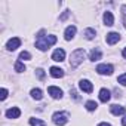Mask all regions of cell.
Segmentation results:
<instances>
[{
  "label": "cell",
  "instance_id": "6da1fadb",
  "mask_svg": "<svg viewBox=\"0 0 126 126\" xmlns=\"http://www.w3.org/2000/svg\"><path fill=\"white\" fill-rule=\"evenodd\" d=\"M83 59H85V49H76L70 55V67L71 68H77L83 62Z\"/></svg>",
  "mask_w": 126,
  "mask_h": 126
},
{
  "label": "cell",
  "instance_id": "7a4b0ae2",
  "mask_svg": "<svg viewBox=\"0 0 126 126\" xmlns=\"http://www.w3.org/2000/svg\"><path fill=\"white\" fill-rule=\"evenodd\" d=\"M56 43V36H47V37H39L36 42V47H39L40 50H47L52 45Z\"/></svg>",
  "mask_w": 126,
  "mask_h": 126
},
{
  "label": "cell",
  "instance_id": "3957f363",
  "mask_svg": "<svg viewBox=\"0 0 126 126\" xmlns=\"http://www.w3.org/2000/svg\"><path fill=\"white\" fill-rule=\"evenodd\" d=\"M52 122L58 126H64L68 122V113L67 111H56L52 116Z\"/></svg>",
  "mask_w": 126,
  "mask_h": 126
},
{
  "label": "cell",
  "instance_id": "277c9868",
  "mask_svg": "<svg viewBox=\"0 0 126 126\" xmlns=\"http://www.w3.org/2000/svg\"><path fill=\"white\" fill-rule=\"evenodd\" d=\"M113 65H110V64H99L98 67H96V71L99 73V74H107V76H111L113 74Z\"/></svg>",
  "mask_w": 126,
  "mask_h": 126
},
{
  "label": "cell",
  "instance_id": "5b68a950",
  "mask_svg": "<svg viewBox=\"0 0 126 126\" xmlns=\"http://www.w3.org/2000/svg\"><path fill=\"white\" fill-rule=\"evenodd\" d=\"M19 45H21V39H19V37H12V39L6 43V49H8V50H15L16 47H19Z\"/></svg>",
  "mask_w": 126,
  "mask_h": 126
},
{
  "label": "cell",
  "instance_id": "8992f818",
  "mask_svg": "<svg viewBox=\"0 0 126 126\" xmlns=\"http://www.w3.org/2000/svg\"><path fill=\"white\" fill-rule=\"evenodd\" d=\"M79 88H80L83 92H86V94H91V92L94 91V85H92L89 80H80Z\"/></svg>",
  "mask_w": 126,
  "mask_h": 126
},
{
  "label": "cell",
  "instance_id": "52a82bcc",
  "mask_svg": "<svg viewBox=\"0 0 126 126\" xmlns=\"http://www.w3.org/2000/svg\"><path fill=\"white\" fill-rule=\"evenodd\" d=\"M47 92H49V95H50L52 98H55V99H58V98L62 96V91H61L59 88H56V86H49V88H47Z\"/></svg>",
  "mask_w": 126,
  "mask_h": 126
},
{
  "label": "cell",
  "instance_id": "ba28073f",
  "mask_svg": "<svg viewBox=\"0 0 126 126\" xmlns=\"http://www.w3.org/2000/svg\"><path fill=\"white\" fill-rule=\"evenodd\" d=\"M19 116H21V110L18 107H12V108H9L6 111V117L8 119H18Z\"/></svg>",
  "mask_w": 126,
  "mask_h": 126
},
{
  "label": "cell",
  "instance_id": "9c48e42d",
  "mask_svg": "<svg viewBox=\"0 0 126 126\" xmlns=\"http://www.w3.org/2000/svg\"><path fill=\"white\" fill-rule=\"evenodd\" d=\"M64 58H65V52H64V49H56V50L52 53V59L56 61V62L64 61Z\"/></svg>",
  "mask_w": 126,
  "mask_h": 126
},
{
  "label": "cell",
  "instance_id": "30bf717a",
  "mask_svg": "<svg viewBox=\"0 0 126 126\" xmlns=\"http://www.w3.org/2000/svg\"><path fill=\"white\" fill-rule=\"evenodd\" d=\"M76 31H77V28H76L74 25H68V27L65 28V33H64L65 40H71V39L76 36Z\"/></svg>",
  "mask_w": 126,
  "mask_h": 126
},
{
  "label": "cell",
  "instance_id": "8fae6325",
  "mask_svg": "<svg viewBox=\"0 0 126 126\" xmlns=\"http://www.w3.org/2000/svg\"><path fill=\"white\" fill-rule=\"evenodd\" d=\"M105 40H107L108 45H116L120 40V34L119 33H108L107 37H105Z\"/></svg>",
  "mask_w": 126,
  "mask_h": 126
},
{
  "label": "cell",
  "instance_id": "7c38bea8",
  "mask_svg": "<svg viewBox=\"0 0 126 126\" xmlns=\"http://www.w3.org/2000/svg\"><path fill=\"white\" fill-rule=\"evenodd\" d=\"M110 98H111V94H110V91L108 89H101L99 91V99H101V102H107V101H110Z\"/></svg>",
  "mask_w": 126,
  "mask_h": 126
},
{
  "label": "cell",
  "instance_id": "4fadbf2b",
  "mask_svg": "<svg viewBox=\"0 0 126 126\" xmlns=\"http://www.w3.org/2000/svg\"><path fill=\"white\" fill-rule=\"evenodd\" d=\"M50 76L55 79H59V77L64 76V70L59 68V67H50Z\"/></svg>",
  "mask_w": 126,
  "mask_h": 126
},
{
  "label": "cell",
  "instance_id": "5bb4252c",
  "mask_svg": "<svg viewBox=\"0 0 126 126\" xmlns=\"http://www.w3.org/2000/svg\"><path fill=\"white\" fill-rule=\"evenodd\" d=\"M110 111L114 114V116H122V114H125V107H122V105H111L110 107Z\"/></svg>",
  "mask_w": 126,
  "mask_h": 126
},
{
  "label": "cell",
  "instance_id": "9a60e30c",
  "mask_svg": "<svg viewBox=\"0 0 126 126\" xmlns=\"http://www.w3.org/2000/svg\"><path fill=\"white\" fill-rule=\"evenodd\" d=\"M104 24L108 25V27H111V25L114 24V16H113V14L108 12V11L104 14Z\"/></svg>",
  "mask_w": 126,
  "mask_h": 126
},
{
  "label": "cell",
  "instance_id": "2e32d148",
  "mask_svg": "<svg viewBox=\"0 0 126 126\" xmlns=\"http://www.w3.org/2000/svg\"><path fill=\"white\" fill-rule=\"evenodd\" d=\"M101 56H102V53H101V50L98 47L91 50V61H98V59H101Z\"/></svg>",
  "mask_w": 126,
  "mask_h": 126
},
{
  "label": "cell",
  "instance_id": "e0dca14e",
  "mask_svg": "<svg viewBox=\"0 0 126 126\" xmlns=\"http://www.w3.org/2000/svg\"><path fill=\"white\" fill-rule=\"evenodd\" d=\"M83 36H85L88 40H92V39L95 37V30H94V28H86V30L83 31Z\"/></svg>",
  "mask_w": 126,
  "mask_h": 126
},
{
  "label": "cell",
  "instance_id": "ac0fdd59",
  "mask_svg": "<svg viewBox=\"0 0 126 126\" xmlns=\"http://www.w3.org/2000/svg\"><path fill=\"white\" fill-rule=\"evenodd\" d=\"M31 96H33L34 99H42V98H43L40 89H31Z\"/></svg>",
  "mask_w": 126,
  "mask_h": 126
},
{
  "label": "cell",
  "instance_id": "d6986e66",
  "mask_svg": "<svg viewBox=\"0 0 126 126\" xmlns=\"http://www.w3.org/2000/svg\"><path fill=\"white\" fill-rule=\"evenodd\" d=\"M30 125L31 126H46V123L40 119H30Z\"/></svg>",
  "mask_w": 126,
  "mask_h": 126
},
{
  "label": "cell",
  "instance_id": "ffe728a7",
  "mask_svg": "<svg viewBox=\"0 0 126 126\" xmlns=\"http://www.w3.org/2000/svg\"><path fill=\"white\" fill-rule=\"evenodd\" d=\"M15 71H18V73H22V71H25V65L22 64L21 61L15 62Z\"/></svg>",
  "mask_w": 126,
  "mask_h": 126
},
{
  "label": "cell",
  "instance_id": "44dd1931",
  "mask_svg": "<svg viewBox=\"0 0 126 126\" xmlns=\"http://www.w3.org/2000/svg\"><path fill=\"white\" fill-rule=\"evenodd\" d=\"M96 107H98V104H96L95 101H88V102H86V108H88L89 111H94V110H96Z\"/></svg>",
  "mask_w": 126,
  "mask_h": 126
},
{
  "label": "cell",
  "instance_id": "7402d4cb",
  "mask_svg": "<svg viewBox=\"0 0 126 126\" xmlns=\"http://www.w3.org/2000/svg\"><path fill=\"white\" fill-rule=\"evenodd\" d=\"M31 58V55H30V52H27V50H24V52H21L19 53V59H30Z\"/></svg>",
  "mask_w": 126,
  "mask_h": 126
},
{
  "label": "cell",
  "instance_id": "603a6c76",
  "mask_svg": "<svg viewBox=\"0 0 126 126\" xmlns=\"http://www.w3.org/2000/svg\"><path fill=\"white\" fill-rule=\"evenodd\" d=\"M117 82H119L120 85H123V86H126V73H125V74H122V76H119V79H117Z\"/></svg>",
  "mask_w": 126,
  "mask_h": 126
},
{
  "label": "cell",
  "instance_id": "cb8c5ba5",
  "mask_svg": "<svg viewBox=\"0 0 126 126\" xmlns=\"http://www.w3.org/2000/svg\"><path fill=\"white\" fill-rule=\"evenodd\" d=\"M36 74H37V77H39L40 80H43V79H45V71H43L42 68H39V70H36Z\"/></svg>",
  "mask_w": 126,
  "mask_h": 126
},
{
  "label": "cell",
  "instance_id": "d4e9b609",
  "mask_svg": "<svg viewBox=\"0 0 126 126\" xmlns=\"http://www.w3.org/2000/svg\"><path fill=\"white\" fill-rule=\"evenodd\" d=\"M0 98H2V101H5V99L8 98V89H6V88L2 89V96H0Z\"/></svg>",
  "mask_w": 126,
  "mask_h": 126
},
{
  "label": "cell",
  "instance_id": "484cf974",
  "mask_svg": "<svg viewBox=\"0 0 126 126\" xmlns=\"http://www.w3.org/2000/svg\"><path fill=\"white\" fill-rule=\"evenodd\" d=\"M68 15H70V11H65V12H64V14H62V15H61V16H59V21H65V19H67V16H68Z\"/></svg>",
  "mask_w": 126,
  "mask_h": 126
},
{
  "label": "cell",
  "instance_id": "4316f807",
  "mask_svg": "<svg viewBox=\"0 0 126 126\" xmlns=\"http://www.w3.org/2000/svg\"><path fill=\"white\" fill-rule=\"evenodd\" d=\"M122 14H123V22H125V27H126V5L122 6Z\"/></svg>",
  "mask_w": 126,
  "mask_h": 126
},
{
  "label": "cell",
  "instance_id": "83f0119b",
  "mask_svg": "<svg viewBox=\"0 0 126 126\" xmlns=\"http://www.w3.org/2000/svg\"><path fill=\"white\" fill-rule=\"evenodd\" d=\"M70 94H71V96H73L76 101H79V99H80V98H79V95H77V92H76L74 89H71V91H70Z\"/></svg>",
  "mask_w": 126,
  "mask_h": 126
},
{
  "label": "cell",
  "instance_id": "f1b7e54d",
  "mask_svg": "<svg viewBox=\"0 0 126 126\" xmlns=\"http://www.w3.org/2000/svg\"><path fill=\"white\" fill-rule=\"evenodd\" d=\"M122 125H123V126H126V116L122 119Z\"/></svg>",
  "mask_w": 126,
  "mask_h": 126
},
{
  "label": "cell",
  "instance_id": "f546056e",
  "mask_svg": "<svg viewBox=\"0 0 126 126\" xmlns=\"http://www.w3.org/2000/svg\"><path fill=\"white\" fill-rule=\"evenodd\" d=\"M98 126H111V125H108V123H105V122H102V123H99Z\"/></svg>",
  "mask_w": 126,
  "mask_h": 126
},
{
  "label": "cell",
  "instance_id": "4dcf8cb0",
  "mask_svg": "<svg viewBox=\"0 0 126 126\" xmlns=\"http://www.w3.org/2000/svg\"><path fill=\"white\" fill-rule=\"evenodd\" d=\"M123 58H125V59H126V47H125V49H123Z\"/></svg>",
  "mask_w": 126,
  "mask_h": 126
}]
</instances>
